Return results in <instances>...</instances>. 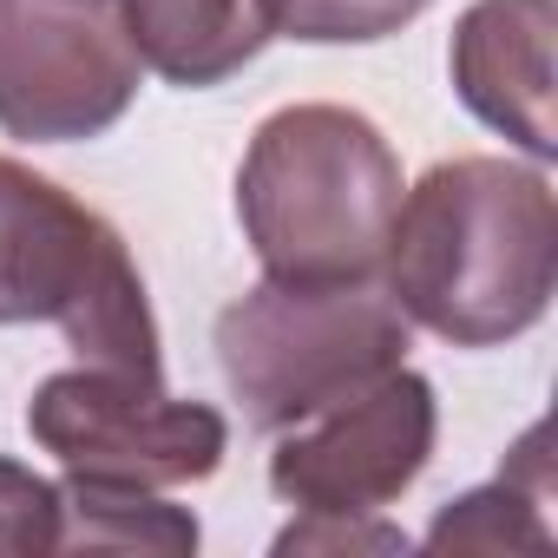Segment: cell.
I'll list each match as a JSON object with an SVG mask.
<instances>
[{"mask_svg": "<svg viewBox=\"0 0 558 558\" xmlns=\"http://www.w3.org/2000/svg\"><path fill=\"white\" fill-rule=\"evenodd\" d=\"M60 551V486L0 453V558Z\"/></svg>", "mask_w": 558, "mask_h": 558, "instance_id": "cell-13", "label": "cell"}, {"mask_svg": "<svg viewBox=\"0 0 558 558\" xmlns=\"http://www.w3.org/2000/svg\"><path fill=\"white\" fill-rule=\"evenodd\" d=\"M440 401L408 362L276 434L269 493L296 512H381L434 460Z\"/></svg>", "mask_w": 558, "mask_h": 558, "instance_id": "cell-7", "label": "cell"}, {"mask_svg": "<svg viewBox=\"0 0 558 558\" xmlns=\"http://www.w3.org/2000/svg\"><path fill=\"white\" fill-rule=\"evenodd\" d=\"M217 368L256 434H283L408 362V316L381 283H263L217 316Z\"/></svg>", "mask_w": 558, "mask_h": 558, "instance_id": "cell-4", "label": "cell"}, {"mask_svg": "<svg viewBox=\"0 0 558 558\" xmlns=\"http://www.w3.org/2000/svg\"><path fill=\"white\" fill-rule=\"evenodd\" d=\"M381 290L453 349H506L558 296V197L538 165L447 158L401 191Z\"/></svg>", "mask_w": 558, "mask_h": 558, "instance_id": "cell-1", "label": "cell"}, {"mask_svg": "<svg viewBox=\"0 0 558 558\" xmlns=\"http://www.w3.org/2000/svg\"><path fill=\"white\" fill-rule=\"evenodd\" d=\"M125 27L145 73L204 93L276 40V0H125Z\"/></svg>", "mask_w": 558, "mask_h": 558, "instance_id": "cell-9", "label": "cell"}, {"mask_svg": "<svg viewBox=\"0 0 558 558\" xmlns=\"http://www.w3.org/2000/svg\"><path fill=\"white\" fill-rule=\"evenodd\" d=\"M0 323H47L93 368L165 375L125 236L21 158H0Z\"/></svg>", "mask_w": 558, "mask_h": 558, "instance_id": "cell-3", "label": "cell"}, {"mask_svg": "<svg viewBox=\"0 0 558 558\" xmlns=\"http://www.w3.org/2000/svg\"><path fill=\"white\" fill-rule=\"evenodd\" d=\"M276 551H408V532L375 512H296V525L276 532Z\"/></svg>", "mask_w": 558, "mask_h": 558, "instance_id": "cell-14", "label": "cell"}, {"mask_svg": "<svg viewBox=\"0 0 558 558\" xmlns=\"http://www.w3.org/2000/svg\"><path fill=\"white\" fill-rule=\"evenodd\" d=\"M60 551H197V519L151 486H112V480H73L60 486Z\"/></svg>", "mask_w": 558, "mask_h": 558, "instance_id": "cell-10", "label": "cell"}, {"mask_svg": "<svg viewBox=\"0 0 558 558\" xmlns=\"http://www.w3.org/2000/svg\"><path fill=\"white\" fill-rule=\"evenodd\" d=\"M401 158L355 106L269 112L236 165V223L276 283H381Z\"/></svg>", "mask_w": 558, "mask_h": 558, "instance_id": "cell-2", "label": "cell"}, {"mask_svg": "<svg viewBox=\"0 0 558 558\" xmlns=\"http://www.w3.org/2000/svg\"><path fill=\"white\" fill-rule=\"evenodd\" d=\"M421 545H434V551H447V545H473V551L532 545V551H545V545H551V532H545V519H538V499H525V493L499 473L493 486L460 493L453 506H440Z\"/></svg>", "mask_w": 558, "mask_h": 558, "instance_id": "cell-11", "label": "cell"}, {"mask_svg": "<svg viewBox=\"0 0 558 558\" xmlns=\"http://www.w3.org/2000/svg\"><path fill=\"white\" fill-rule=\"evenodd\" d=\"M27 434L73 480L112 486H197L230 453V421L210 401H178L165 375L125 368H60L27 401Z\"/></svg>", "mask_w": 558, "mask_h": 558, "instance_id": "cell-5", "label": "cell"}, {"mask_svg": "<svg viewBox=\"0 0 558 558\" xmlns=\"http://www.w3.org/2000/svg\"><path fill=\"white\" fill-rule=\"evenodd\" d=\"M145 60L125 0H0V132L21 145H80L138 99Z\"/></svg>", "mask_w": 558, "mask_h": 558, "instance_id": "cell-6", "label": "cell"}, {"mask_svg": "<svg viewBox=\"0 0 558 558\" xmlns=\"http://www.w3.org/2000/svg\"><path fill=\"white\" fill-rule=\"evenodd\" d=\"M558 0H473L453 21L447 73L460 106L532 165L558 158Z\"/></svg>", "mask_w": 558, "mask_h": 558, "instance_id": "cell-8", "label": "cell"}, {"mask_svg": "<svg viewBox=\"0 0 558 558\" xmlns=\"http://www.w3.org/2000/svg\"><path fill=\"white\" fill-rule=\"evenodd\" d=\"M434 0H276V34L310 47H368L414 27Z\"/></svg>", "mask_w": 558, "mask_h": 558, "instance_id": "cell-12", "label": "cell"}]
</instances>
